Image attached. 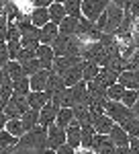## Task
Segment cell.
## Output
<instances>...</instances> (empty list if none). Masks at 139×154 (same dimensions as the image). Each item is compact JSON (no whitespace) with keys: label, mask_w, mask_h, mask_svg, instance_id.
I'll return each mask as SVG.
<instances>
[{"label":"cell","mask_w":139,"mask_h":154,"mask_svg":"<svg viewBox=\"0 0 139 154\" xmlns=\"http://www.w3.org/2000/svg\"><path fill=\"white\" fill-rule=\"evenodd\" d=\"M125 70H139V49H135V51L125 60Z\"/></svg>","instance_id":"obj_39"},{"label":"cell","mask_w":139,"mask_h":154,"mask_svg":"<svg viewBox=\"0 0 139 154\" xmlns=\"http://www.w3.org/2000/svg\"><path fill=\"white\" fill-rule=\"evenodd\" d=\"M0 97L8 103V99L12 97V80L4 74V80H2V84H0Z\"/></svg>","instance_id":"obj_35"},{"label":"cell","mask_w":139,"mask_h":154,"mask_svg":"<svg viewBox=\"0 0 139 154\" xmlns=\"http://www.w3.org/2000/svg\"><path fill=\"white\" fill-rule=\"evenodd\" d=\"M53 2H61V4H64V2H66V0H53Z\"/></svg>","instance_id":"obj_54"},{"label":"cell","mask_w":139,"mask_h":154,"mask_svg":"<svg viewBox=\"0 0 139 154\" xmlns=\"http://www.w3.org/2000/svg\"><path fill=\"white\" fill-rule=\"evenodd\" d=\"M2 80H4V70L0 68V84H2Z\"/></svg>","instance_id":"obj_53"},{"label":"cell","mask_w":139,"mask_h":154,"mask_svg":"<svg viewBox=\"0 0 139 154\" xmlns=\"http://www.w3.org/2000/svg\"><path fill=\"white\" fill-rule=\"evenodd\" d=\"M33 58H37V56H35V49L21 48L19 56H16V62H19V64H25V62H29V60H33Z\"/></svg>","instance_id":"obj_40"},{"label":"cell","mask_w":139,"mask_h":154,"mask_svg":"<svg viewBox=\"0 0 139 154\" xmlns=\"http://www.w3.org/2000/svg\"><path fill=\"white\" fill-rule=\"evenodd\" d=\"M53 0H33V6H41V8H47Z\"/></svg>","instance_id":"obj_46"},{"label":"cell","mask_w":139,"mask_h":154,"mask_svg":"<svg viewBox=\"0 0 139 154\" xmlns=\"http://www.w3.org/2000/svg\"><path fill=\"white\" fill-rule=\"evenodd\" d=\"M51 101V95L47 93V91H31L29 95H27V103H29V109H35V111H39L43 105H47Z\"/></svg>","instance_id":"obj_10"},{"label":"cell","mask_w":139,"mask_h":154,"mask_svg":"<svg viewBox=\"0 0 139 154\" xmlns=\"http://www.w3.org/2000/svg\"><path fill=\"white\" fill-rule=\"evenodd\" d=\"M115 121L108 117L106 113H100V115H92V128L96 134H102V136H108L111 130H113Z\"/></svg>","instance_id":"obj_9"},{"label":"cell","mask_w":139,"mask_h":154,"mask_svg":"<svg viewBox=\"0 0 139 154\" xmlns=\"http://www.w3.org/2000/svg\"><path fill=\"white\" fill-rule=\"evenodd\" d=\"M111 0H82V17L90 23H96V19L106 11Z\"/></svg>","instance_id":"obj_3"},{"label":"cell","mask_w":139,"mask_h":154,"mask_svg":"<svg viewBox=\"0 0 139 154\" xmlns=\"http://www.w3.org/2000/svg\"><path fill=\"white\" fill-rule=\"evenodd\" d=\"M12 93L14 95H21V97H27L31 93V86H29V76H23L19 80L12 82Z\"/></svg>","instance_id":"obj_28"},{"label":"cell","mask_w":139,"mask_h":154,"mask_svg":"<svg viewBox=\"0 0 139 154\" xmlns=\"http://www.w3.org/2000/svg\"><path fill=\"white\" fill-rule=\"evenodd\" d=\"M66 144L72 146L74 150H78L82 144V138H80V123L74 119L72 123H70L68 128H66Z\"/></svg>","instance_id":"obj_13"},{"label":"cell","mask_w":139,"mask_h":154,"mask_svg":"<svg viewBox=\"0 0 139 154\" xmlns=\"http://www.w3.org/2000/svg\"><path fill=\"white\" fill-rule=\"evenodd\" d=\"M21 121H23L25 131L33 130L35 125H39V111H35V109H29L27 113H23V115H21Z\"/></svg>","instance_id":"obj_26"},{"label":"cell","mask_w":139,"mask_h":154,"mask_svg":"<svg viewBox=\"0 0 139 154\" xmlns=\"http://www.w3.org/2000/svg\"><path fill=\"white\" fill-rule=\"evenodd\" d=\"M21 66H23V72H25V76H33L35 72L43 70V68H41V64H39V60H37V58L29 60V62H25V64H21Z\"/></svg>","instance_id":"obj_34"},{"label":"cell","mask_w":139,"mask_h":154,"mask_svg":"<svg viewBox=\"0 0 139 154\" xmlns=\"http://www.w3.org/2000/svg\"><path fill=\"white\" fill-rule=\"evenodd\" d=\"M8 60H10V58H8V49H6V43H0V68H4Z\"/></svg>","instance_id":"obj_43"},{"label":"cell","mask_w":139,"mask_h":154,"mask_svg":"<svg viewBox=\"0 0 139 154\" xmlns=\"http://www.w3.org/2000/svg\"><path fill=\"white\" fill-rule=\"evenodd\" d=\"M82 58L80 56H59V58L53 60V66H51V72H55V74H64V72H68L72 66H76V64H80Z\"/></svg>","instance_id":"obj_7"},{"label":"cell","mask_w":139,"mask_h":154,"mask_svg":"<svg viewBox=\"0 0 139 154\" xmlns=\"http://www.w3.org/2000/svg\"><path fill=\"white\" fill-rule=\"evenodd\" d=\"M6 29H8V19L0 14V43H6Z\"/></svg>","instance_id":"obj_42"},{"label":"cell","mask_w":139,"mask_h":154,"mask_svg":"<svg viewBox=\"0 0 139 154\" xmlns=\"http://www.w3.org/2000/svg\"><path fill=\"white\" fill-rule=\"evenodd\" d=\"M115 154H135L129 146H121V148H117V152Z\"/></svg>","instance_id":"obj_47"},{"label":"cell","mask_w":139,"mask_h":154,"mask_svg":"<svg viewBox=\"0 0 139 154\" xmlns=\"http://www.w3.org/2000/svg\"><path fill=\"white\" fill-rule=\"evenodd\" d=\"M92 150L94 154H115L117 146L111 142L108 136H102V134H96L92 140Z\"/></svg>","instance_id":"obj_6"},{"label":"cell","mask_w":139,"mask_h":154,"mask_svg":"<svg viewBox=\"0 0 139 154\" xmlns=\"http://www.w3.org/2000/svg\"><path fill=\"white\" fill-rule=\"evenodd\" d=\"M39 154H55V150H49V148H45L43 152H39Z\"/></svg>","instance_id":"obj_52"},{"label":"cell","mask_w":139,"mask_h":154,"mask_svg":"<svg viewBox=\"0 0 139 154\" xmlns=\"http://www.w3.org/2000/svg\"><path fill=\"white\" fill-rule=\"evenodd\" d=\"M78 21H80V19H76V17H66V19L58 25V27H59V33H61V35H76Z\"/></svg>","instance_id":"obj_25"},{"label":"cell","mask_w":139,"mask_h":154,"mask_svg":"<svg viewBox=\"0 0 139 154\" xmlns=\"http://www.w3.org/2000/svg\"><path fill=\"white\" fill-rule=\"evenodd\" d=\"M2 70H4V74H6V76L10 78L12 82H14V80H19V78H23V76H25V72H23V66H21V64H19L16 60H8V62H6V66H4Z\"/></svg>","instance_id":"obj_21"},{"label":"cell","mask_w":139,"mask_h":154,"mask_svg":"<svg viewBox=\"0 0 139 154\" xmlns=\"http://www.w3.org/2000/svg\"><path fill=\"white\" fill-rule=\"evenodd\" d=\"M98 72H100V66H98V64H94V62H84L82 80H84V82H90V80H94V78L98 76Z\"/></svg>","instance_id":"obj_27"},{"label":"cell","mask_w":139,"mask_h":154,"mask_svg":"<svg viewBox=\"0 0 139 154\" xmlns=\"http://www.w3.org/2000/svg\"><path fill=\"white\" fill-rule=\"evenodd\" d=\"M123 93H125V86H123V84H119V82L106 88V97H108V101H121Z\"/></svg>","instance_id":"obj_33"},{"label":"cell","mask_w":139,"mask_h":154,"mask_svg":"<svg viewBox=\"0 0 139 154\" xmlns=\"http://www.w3.org/2000/svg\"><path fill=\"white\" fill-rule=\"evenodd\" d=\"M55 154H76V150L72 146H68V144H64V146H59L58 150H55Z\"/></svg>","instance_id":"obj_44"},{"label":"cell","mask_w":139,"mask_h":154,"mask_svg":"<svg viewBox=\"0 0 139 154\" xmlns=\"http://www.w3.org/2000/svg\"><path fill=\"white\" fill-rule=\"evenodd\" d=\"M129 148L135 154H139V138H131V140H129Z\"/></svg>","instance_id":"obj_45"},{"label":"cell","mask_w":139,"mask_h":154,"mask_svg":"<svg viewBox=\"0 0 139 154\" xmlns=\"http://www.w3.org/2000/svg\"><path fill=\"white\" fill-rule=\"evenodd\" d=\"M35 56H37V60H39V64H41L43 70H51L53 60H55V54H53L51 45H39V48L35 49Z\"/></svg>","instance_id":"obj_11"},{"label":"cell","mask_w":139,"mask_h":154,"mask_svg":"<svg viewBox=\"0 0 139 154\" xmlns=\"http://www.w3.org/2000/svg\"><path fill=\"white\" fill-rule=\"evenodd\" d=\"M94 82H98L102 88H108V86H113V84L119 82V72L111 70V68H100L98 76L94 78Z\"/></svg>","instance_id":"obj_15"},{"label":"cell","mask_w":139,"mask_h":154,"mask_svg":"<svg viewBox=\"0 0 139 154\" xmlns=\"http://www.w3.org/2000/svg\"><path fill=\"white\" fill-rule=\"evenodd\" d=\"M119 103H123L125 107H131L137 103V91H131V88H125V93H123V97H121V101Z\"/></svg>","instance_id":"obj_36"},{"label":"cell","mask_w":139,"mask_h":154,"mask_svg":"<svg viewBox=\"0 0 139 154\" xmlns=\"http://www.w3.org/2000/svg\"><path fill=\"white\" fill-rule=\"evenodd\" d=\"M72 111H74V119L80 123V125H92V113H90V109L86 103H76V105L72 107Z\"/></svg>","instance_id":"obj_16"},{"label":"cell","mask_w":139,"mask_h":154,"mask_svg":"<svg viewBox=\"0 0 139 154\" xmlns=\"http://www.w3.org/2000/svg\"><path fill=\"white\" fill-rule=\"evenodd\" d=\"M104 113H106L108 117L113 119L117 125H121V123H125L127 119L135 117V115H133V111H131L129 107H125L123 103H119V101H106Z\"/></svg>","instance_id":"obj_2"},{"label":"cell","mask_w":139,"mask_h":154,"mask_svg":"<svg viewBox=\"0 0 139 154\" xmlns=\"http://www.w3.org/2000/svg\"><path fill=\"white\" fill-rule=\"evenodd\" d=\"M10 39H21V31H19L16 23H8V29H6V41H10Z\"/></svg>","instance_id":"obj_41"},{"label":"cell","mask_w":139,"mask_h":154,"mask_svg":"<svg viewBox=\"0 0 139 154\" xmlns=\"http://www.w3.org/2000/svg\"><path fill=\"white\" fill-rule=\"evenodd\" d=\"M4 130L8 131L10 136H14V138H21L25 134V128H23V121H21V119H8Z\"/></svg>","instance_id":"obj_29"},{"label":"cell","mask_w":139,"mask_h":154,"mask_svg":"<svg viewBox=\"0 0 139 154\" xmlns=\"http://www.w3.org/2000/svg\"><path fill=\"white\" fill-rule=\"evenodd\" d=\"M58 111H59V107H58V105H53L51 101H49L47 105H43L41 109H39V125H43V128H49L51 123H55Z\"/></svg>","instance_id":"obj_8"},{"label":"cell","mask_w":139,"mask_h":154,"mask_svg":"<svg viewBox=\"0 0 139 154\" xmlns=\"http://www.w3.org/2000/svg\"><path fill=\"white\" fill-rule=\"evenodd\" d=\"M4 107H6V101H4V99L0 97V111H4Z\"/></svg>","instance_id":"obj_51"},{"label":"cell","mask_w":139,"mask_h":154,"mask_svg":"<svg viewBox=\"0 0 139 154\" xmlns=\"http://www.w3.org/2000/svg\"><path fill=\"white\" fill-rule=\"evenodd\" d=\"M76 154H94V150H90V148H78Z\"/></svg>","instance_id":"obj_50"},{"label":"cell","mask_w":139,"mask_h":154,"mask_svg":"<svg viewBox=\"0 0 139 154\" xmlns=\"http://www.w3.org/2000/svg\"><path fill=\"white\" fill-rule=\"evenodd\" d=\"M94 136H96V131H94V128L90 123H88V125H80V138H82L80 148H90V150H92Z\"/></svg>","instance_id":"obj_24"},{"label":"cell","mask_w":139,"mask_h":154,"mask_svg":"<svg viewBox=\"0 0 139 154\" xmlns=\"http://www.w3.org/2000/svg\"><path fill=\"white\" fill-rule=\"evenodd\" d=\"M29 19H31V23H33L37 29H41V27H45V25L49 23V11H47V8H41V6H33Z\"/></svg>","instance_id":"obj_18"},{"label":"cell","mask_w":139,"mask_h":154,"mask_svg":"<svg viewBox=\"0 0 139 154\" xmlns=\"http://www.w3.org/2000/svg\"><path fill=\"white\" fill-rule=\"evenodd\" d=\"M106 27H104L102 33H108V35H115L117 31H119V27H121V23H123V17H125V12H123V8L121 6H117V4H108L106 6Z\"/></svg>","instance_id":"obj_4"},{"label":"cell","mask_w":139,"mask_h":154,"mask_svg":"<svg viewBox=\"0 0 139 154\" xmlns=\"http://www.w3.org/2000/svg\"><path fill=\"white\" fill-rule=\"evenodd\" d=\"M19 138L10 136L6 130H0V148H16Z\"/></svg>","instance_id":"obj_32"},{"label":"cell","mask_w":139,"mask_h":154,"mask_svg":"<svg viewBox=\"0 0 139 154\" xmlns=\"http://www.w3.org/2000/svg\"><path fill=\"white\" fill-rule=\"evenodd\" d=\"M10 2L19 8L21 14H27V17H29L31 11H33V2H31V0H10Z\"/></svg>","instance_id":"obj_38"},{"label":"cell","mask_w":139,"mask_h":154,"mask_svg":"<svg viewBox=\"0 0 139 154\" xmlns=\"http://www.w3.org/2000/svg\"><path fill=\"white\" fill-rule=\"evenodd\" d=\"M82 70H84V60H82L80 64L72 66L68 72H64V74H61L64 84H66V86H74V84H78L82 80Z\"/></svg>","instance_id":"obj_14"},{"label":"cell","mask_w":139,"mask_h":154,"mask_svg":"<svg viewBox=\"0 0 139 154\" xmlns=\"http://www.w3.org/2000/svg\"><path fill=\"white\" fill-rule=\"evenodd\" d=\"M64 144H66V130H61L59 125L51 123L47 128V148L49 150H58Z\"/></svg>","instance_id":"obj_5"},{"label":"cell","mask_w":139,"mask_h":154,"mask_svg":"<svg viewBox=\"0 0 139 154\" xmlns=\"http://www.w3.org/2000/svg\"><path fill=\"white\" fill-rule=\"evenodd\" d=\"M108 138H111V142L115 144L117 148H121V146H129V140H131L127 131L123 130L121 125H117V123L113 125V130H111V134H108Z\"/></svg>","instance_id":"obj_17"},{"label":"cell","mask_w":139,"mask_h":154,"mask_svg":"<svg viewBox=\"0 0 139 154\" xmlns=\"http://www.w3.org/2000/svg\"><path fill=\"white\" fill-rule=\"evenodd\" d=\"M6 121H8V117L4 115V111H0V130H4V128H6Z\"/></svg>","instance_id":"obj_48"},{"label":"cell","mask_w":139,"mask_h":154,"mask_svg":"<svg viewBox=\"0 0 139 154\" xmlns=\"http://www.w3.org/2000/svg\"><path fill=\"white\" fill-rule=\"evenodd\" d=\"M64 6H66L68 17H76V19L82 17V0H66Z\"/></svg>","instance_id":"obj_30"},{"label":"cell","mask_w":139,"mask_h":154,"mask_svg":"<svg viewBox=\"0 0 139 154\" xmlns=\"http://www.w3.org/2000/svg\"><path fill=\"white\" fill-rule=\"evenodd\" d=\"M131 111H133V115H135V117L139 119V91H137V103L131 107Z\"/></svg>","instance_id":"obj_49"},{"label":"cell","mask_w":139,"mask_h":154,"mask_svg":"<svg viewBox=\"0 0 139 154\" xmlns=\"http://www.w3.org/2000/svg\"><path fill=\"white\" fill-rule=\"evenodd\" d=\"M66 88V84L61 80V76L55 74V72H49V78H47V84H45V91L49 95H53V93H59V91H64Z\"/></svg>","instance_id":"obj_22"},{"label":"cell","mask_w":139,"mask_h":154,"mask_svg":"<svg viewBox=\"0 0 139 154\" xmlns=\"http://www.w3.org/2000/svg\"><path fill=\"white\" fill-rule=\"evenodd\" d=\"M21 39H10V41H6V49H8V58L10 60H16L19 56V51H21Z\"/></svg>","instance_id":"obj_37"},{"label":"cell","mask_w":139,"mask_h":154,"mask_svg":"<svg viewBox=\"0 0 139 154\" xmlns=\"http://www.w3.org/2000/svg\"><path fill=\"white\" fill-rule=\"evenodd\" d=\"M47 11H49V21H51V23H55V25H59L66 17H68L66 6H64L61 2H51V4L47 6Z\"/></svg>","instance_id":"obj_20"},{"label":"cell","mask_w":139,"mask_h":154,"mask_svg":"<svg viewBox=\"0 0 139 154\" xmlns=\"http://www.w3.org/2000/svg\"><path fill=\"white\" fill-rule=\"evenodd\" d=\"M45 148H47V128L35 125L33 130L25 131L19 138L14 150H37V152H43Z\"/></svg>","instance_id":"obj_1"},{"label":"cell","mask_w":139,"mask_h":154,"mask_svg":"<svg viewBox=\"0 0 139 154\" xmlns=\"http://www.w3.org/2000/svg\"><path fill=\"white\" fill-rule=\"evenodd\" d=\"M58 35H59V27L55 23H51V21H49L45 27H41V29H39V43H41V45H51V43H53V39H55Z\"/></svg>","instance_id":"obj_12"},{"label":"cell","mask_w":139,"mask_h":154,"mask_svg":"<svg viewBox=\"0 0 139 154\" xmlns=\"http://www.w3.org/2000/svg\"><path fill=\"white\" fill-rule=\"evenodd\" d=\"M72 121H74V111H72V107H61L58 111V117H55V125H59L61 130H66Z\"/></svg>","instance_id":"obj_23"},{"label":"cell","mask_w":139,"mask_h":154,"mask_svg":"<svg viewBox=\"0 0 139 154\" xmlns=\"http://www.w3.org/2000/svg\"><path fill=\"white\" fill-rule=\"evenodd\" d=\"M49 72L51 70H39V72H35L33 76H29V86H31V91H45Z\"/></svg>","instance_id":"obj_19"},{"label":"cell","mask_w":139,"mask_h":154,"mask_svg":"<svg viewBox=\"0 0 139 154\" xmlns=\"http://www.w3.org/2000/svg\"><path fill=\"white\" fill-rule=\"evenodd\" d=\"M121 128L129 134V138H139V119L137 117L127 119L125 123H121Z\"/></svg>","instance_id":"obj_31"}]
</instances>
